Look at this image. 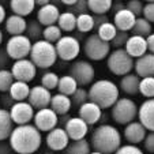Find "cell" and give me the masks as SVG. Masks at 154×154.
<instances>
[{"mask_svg": "<svg viewBox=\"0 0 154 154\" xmlns=\"http://www.w3.org/2000/svg\"><path fill=\"white\" fill-rule=\"evenodd\" d=\"M79 117H81L83 122H86L89 125H94L97 123H100L102 117V109L96 105L94 102H86L79 108Z\"/></svg>", "mask_w": 154, "mask_h": 154, "instance_id": "cell-19", "label": "cell"}, {"mask_svg": "<svg viewBox=\"0 0 154 154\" xmlns=\"http://www.w3.org/2000/svg\"><path fill=\"white\" fill-rule=\"evenodd\" d=\"M117 32H119V30L116 29V26H115L112 22H108V23L102 25V26H100L98 29H97V35H98L101 40L111 44V41L116 37Z\"/></svg>", "mask_w": 154, "mask_h": 154, "instance_id": "cell-37", "label": "cell"}, {"mask_svg": "<svg viewBox=\"0 0 154 154\" xmlns=\"http://www.w3.org/2000/svg\"><path fill=\"white\" fill-rule=\"evenodd\" d=\"M70 119H71V116H68V115H64V116H59V124H64V125H66V123H67Z\"/></svg>", "mask_w": 154, "mask_h": 154, "instance_id": "cell-55", "label": "cell"}, {"mask_svg": "<svg viewBox=\"0 0 154 154\" xmlns=\"http://www.w3.org/2000/svg\"><path fill=\"white\" fill-rule=\"evenodd\" d=\"M33 44L26 35H14L10 37L6 44V51L12 60H23L30 56Z\"/></svg>", "mask_w": 154, "mask_h": 154, "instance_id": "cell-8", "label": "cell"}, {"mask_svg": "<svg viewBox=\"0 0 154 154\" xmlns=\"http://www.w3.org/2000/svg\"><path fill=\"white\" fill-rule=\"evenodd\" d=\"M94 29V18L91 14H83L76 17V30L79 33H89Z\"/></svg>", "mask_w": 154, "mask_h": 154, "instance_id": "cell-36", "label": "cell"}, {"mask_svg": "<svg viewBox=\"0 0 154 154\" xmlns=\"http://www.w3.org/2000/svg\"><path fill=\"white\" fill-rule=\"evenodd\" d=\"M143 18L149 20L150 23H154V2H147L143 8Z\"/></svg>", "mask_w": 154, "mask_h": 154, "instance_id": "cell-47", "label": "cell"}, {"mask_svg": "<svg viewBox=\"0 0 154 154\" xmlns=\"http://www.w3.org/2000/svg\"><path fill=\"white\" fill-rule=\"evenodd\" d=\"M45 154H53V153H45Z\"/></svg>", "mask_w": 154, "mask_h": 154, "instance_id": "cell-60", "label": "cell"}, {"mask_svg": "<svg viewBox=\"0 0 154 154\" xmlns=\"http://www.w3.org/2000/svg\"><path fill=\"white\" fill-rule=\"evenodd\" d=\"M125 8V3H123V2H120V0H117V2H113V4H112V10L111 11L113 12V15L116 14V12L122 11V10Z\"/></svg>", "mask_w": 154, "mask_h": 154, "instance_id": "cell-51", "label": "cell"}, {"mask_svg": "<svg viewBox=\"0 0 154 154\" xmlns=\"http://www.w3.org/2000/svg\"><path fill=\"white\" fill-rule=\"evenodd\" d=\"M29 57L37 68H51L59 59L56 47L45 40H40L33 44Z\"/></svg>", "mask_w": 154, "mask_h": 154, "instance_id": "cell-4", "label": "cell"}, {"mask_svg": "<svg viewBox=\"0 0 154 154\" xmlns=\"http://www.w3.org/2000/svg\"><path fill=\"white\" fill-rule=\"evenodd\" d=\"M12 153H15V151L12 150L10 143H0V154H12Z\"/></svg>", "mask_w": 154, "mask_h": 154, "instance_id": "cell-52", "label": "cell"}, {"mask_svg": "<svg viewBox=\"0 0 154 154\" xmlns=\"http://www.w3.org/2000/svg\"><path fill=\"white\" fill-rule=\"evenodd\" d=\"M10 61V56L7 53L6 48L4 49H0V70H6V66Z\"/></svg>", "mask_w": 154, "mask_h": 154, "instance_id": "cell-50", "label": "cell"}, {"mask_svg": "<svg viewBox=\"0 0 154 154\" xmlns=\"http://www.w3.org/2000/svg\"><path fill=\"white\" fill-rule=\"evenodd\" d=\"M61 3H63V4H64V6H66V7H72L74 4L76 3V0H63Z\"/></svg>", "mask_w": 154, "mask_h": 154, "instance_id": "cell-56", "label": "cell"}, {"mask_svg": "<svg viewBox=\"0 0 154 154\" xmlns=\"http://www.w3.org/2000/svg\"><path fill=\"white\" fill-rule=\"evenodd\" d=\"M79 85L71 75H63L60 76V81L57 85V91L60 94H64L67 97H71L76 90H78Z\"/></svg>", "mask_w": 154, "mask_h": 154, "instance_id": "cell-30", "label": "cell"}, {"mask_svg": "<svg viewBox=\"0 0 154 154\" xmlns=\"http://www.w3.org/2000/svg\"><path fill=\"white\" fill-rule=\"evenodd\" d=\"M57 26L61 32L71 33L76 29V15L71 14L68 11H64L60 14V18L57 20Z\"/></svg>", "mask_w": 154, "mask_h": 154, "instance_id": "cell-31", "label": "cell"}, {"mask_svg": "<svg viewBox=\"0 0 154 154\" xmlns=\"http://www.w3.org/2000/svg\"><path fill=\"white\" fill-rule=\"evenodd\" d=\"M42 143L41 132L34 124L17 125L10 137V145L17 154H33Z\"/></svg>", "mask_w": 154, "mask_h": 154, "instance_id": "cell-1", "label": "cell"}, {"mask_svg": "<svg viewBox=\"0 0 154 154\" xmlns=\"http://www.w3.org/2000/svg\"><path fill=\"white\" fill-rule=\"evenodd\" d=\"M2 42H3V32L0 30V45H2Z\"/></svg>", "mask_w": 154, "mask_h": 154, "instance_id": "cell-58", "label": "cell"}, {"mask_svg": "<svg viewBox=\"0 0 154 154\" xmlns=\"http://www.w3.org/2000/svg\"><path fill=\"white\" fill-rule=\"evenodd\" d=\"M49 108L57 115V116H64V115H68L70 109L72 108V102H71L70 97L57 93L52 97V101H51Z\"/></svg>", "mask_w": 154, "mask_h": 154, "instance_id": "cell-26", "label": "cell"}, {"mask_svg": "<svg viewBox=\"0 0 154 154\" xmlns=\"http://www.w3.org/2000/svg\"><path fill=\"white\" fill-rule=\"evenodd\" d=\"M4 26H6V32L11 37H14V35H23V33H26L27 20L25 18L19 17V15L12 14L10 17H7L6 22H4Z\"/></svg>", "mask_w": 154, "mask_h": 154, "instance_id": "cell-24", "label": "cell"}, {"mask_svg": "<svg viewBox=\"0 0 154 154\" xmlns=\"http://www.w3.org/2000/svg\"><path fill=\"white\" fill-rule=\"evenodd\" d=\"M91 149L102 154H115L122 147V135L115 125L101 124L93 131L90 139Z\"/></svg>", "mask_w": 154, "mask_h": 154, "instance_id": "cell-2", "label": "cell"}, {"mask_svg": "<svg viewBox=\"0 0 154 154\" xmlns=\"http://www.w3.org/2000/svg\"><path fill=\"white\" fill-rule=\"evenodd\" d=\"M10 7H11L12 12L15 15H19V17L25 18L34 11L35 0H11L10 2Z\"/></svg>", "mask_w": 154, "mask_h": 154, "instance_id": "cell-28", "label": "cell"}, {"mask_svg": "<svg viewBox=\"0 0 154 154\" xmlns=\"http://www.w3.org/2000/svg\"><path fill=\"white\" fill-rule=\"evenodd\" d=\"M10 115H11L14 124L25 125V124H30V122L34 119L35 111L27 101L14 102V105L10 108Z\"/></svg>", "mask_w": 154, "mask_h": 154, "instance_id": "cell-12", "label": "cell"}, {"mask_svg": "<svg viewBox=\"0 0 154 154\" xmlns=\"http://www.w3.org/2000/svg\"><path fill=\"white\" fill-rule=\"evenodd\" d=\"M11 72L14 75V79L18 82H25L29 83L35 78L37 74V67L34 66L30 59H23V60L14 61L11 67Z\"/></svg>", "mask_w": 154, "mask_h": 154, "instance_id": "cell-11", "label": "cell"}, {"mask_svg": "<svg viewBox=\"0 0 154 154\" xmlns=\"http://www.w3.org/2000/svg\"><path fill=\"white\" fill-rule=\"evenodd\" d=\"M6 8H4L3 4H0V25L3 23V22H6Z\"/></svg>", "mask_w": 154, "mask_h": 154, "instance_id": "cell-54", "label": "cell"}, {"mask_svg": "<svg viewBox=\"0 0 154 154\" xmlns=\"http://www.w3.org/2000/svg\"><path fill=\"white\" fill-rule=\"evenodd\" d=\"M151 23L149 20H146L143 17L137 18V22H135L134 27H132V35H139V37L147 38L151 34Z\"/></svg>", "mask_w": 154, "mask_h": 154, "instance_id": "cell-35", "label": "cell"}, {"mask_svg": "<svg viewBox=\"0 0 154 154\" xmlns=\"http://www.w3.org/2000/svg\"><path fill=\"white\" fill-rule=\"evenodd\" d=\"M140 86V78L137 74H128V75L122 76L120 79V90L125 93L127 96H137L139 93Z\"/></svg>", "mask_w": 154, "mask_h": 154, "instance_id": "cell-25", "label": "cell"}, {"mask_svg": "<svg viewBox=\"0 0 154 154\" xmlns=\"http://www.w3.org/2000/svg\"><path fill=\"white\" fill-rule=\"evenodd\" d=\"M93 18H94V29H98L100 26L109 22L108 15H93Z\"/></svg>", "mask_w": 154, "mask_h": 154, "instance_id": "cell-49", "label": "cell"}, {"mask_svg": "<svg viewBox=\"0 0 154 154\" xmlns=\"http://www.w3.org/2000/svg\"><path fill=\"white\" fill-rule=\"evenodd\" d=\"M81 87L93 85L96 78V70L93 64L87 60H75L70 67V74Z\"/></svg>", "mask_w": 154, "mask_h": 154, "instance_id": "cell-9", "label": "cell"}, {"mask_svg": "<svg viewBox=\"0 0 154 154\" xmlns=\"http://www.w3.org/2000/svg\"><path fill=\"white\" fill-rule=\"evenodd\" d=\"M124 49L132 59L142 57L143 55L147 53V42H146V38L139 37V35H130Z\"/></svg>", "mask_w": 154, "mask_h": 154, "instance_id": "cell-21", "label": "cell"}, {"mask_svg": "<svg viewBox=\"0 0 154 154\" xmlns=\"http://www.w3.org/2000/svg\"><path fill=\"white\" fill-rule=\"evenodd\" d=\"M14 82L15 79L11 70H0V91L2 93H8Z\"/></svg>", "mask_w": 154, "mask_h": 154, "instance_id": "cell-39", "label": "cell"}, {"mask_svg": "<svg viewBox=\"0 0 154 154\" xmlns=\"http://www.w3.org/2000/svg\"><path fill=\"white\" fill-rule=\"evenodd\" d=\"M111 44L101 40L97 35V33L87 35L83 41V45H82L85 56L93 61H101L104 59H108L109 53H111Z\"/></svg>", "mask_w": 154, "mask_h": 154, "instance_id": "cell-5", "label": "cell"}, {"mask_svg": "<svg viewBox=\"0 0 154 154\" xmlns=\"http://www.w3.org/2000/svg\"><path fill=\"white\" fill-rule=\"evenodd\" d=\"M14 131V122L11 119L10 111L0 109V142L8 139Z\"/></svg>", "mask_w": 154, "mask_h": 154, "instance_id": "cell-27", "label": "cell"}, {"mask_svg": "<svg viewBox=\"0 0 154 154\" xmlns=\"http://www.w3.org/2000/svg\"><path fill=\"white\" fill-rule=\"evenodd\" d=\"M139 106L135 104V101L130 98H119L116 104L112 106V119L115 123L122 125H127L130 123L135 122V117L138 116Z\"/></svg>", "mask_w": 154, "mask_h": 154, "instance_id": "cell-7", "label": "cell"}, {"mask_svg": "<svg viewBox=\"0 0 154 154\" xmlns=\"http://www.w3.org/2000/svg\"><path fill=\"white\" fill-rule=\"evenodd\" d=\"M135 74L139 78H150L154 76V55L153 53H146L142 57L135 60L134 66Z\"/></svg>", "mask_w": 154, "mask_h": 154, "instance_id": "cell-20", "label": "cell"}, {"mask_svg": "<svg viewBox=\"0 0 154 154\" xmlns=\"http://www.w3.org/2000/svg\"><path fill=\"white\" fill-rule=\"evenodd\" d=\"M119 98V86L109 79H98L89 89V101L101 109L112 108Z\"/></svg>", "mask_w": 154, "mask_h": 154, "instance_id": "cell-3", "label": "cell"}, {"mask_svg": "<svg viewBox=\"0 0 154 154\" xmlns=\"http://www.w3.org/2000/svg\"><path fill=\"white\" fill-rule=\"evenodd\" d=\"M139 93L145 97L146 100L154 98V76L150 78H142L140 79Z\"/></svg>", "mask_w": 154, "mask_h": 154, "instance_id": "cell-40", "label": "cell"}, {"mask_svg": "<svg viewBox=\"0 0 154 154\" xmlns=\"http://www.w3.org/2000/svg\"><path fill=\"white\" fill-rule=\"evenodd\" d=\"M30 86L29 83H25V82H18L15 81L14 85L11 86V89H10L8 94L11 96V98L14 100V101L17 102H22L25 101V100L29 98V94H30Z\"/></svg>", "mask_w": 154, "mask_h": 154, "instance_id": "cell-29", "label": "cell"}, {"mask_svg": "<svg viewBox=\"0 0 154 154\" xmlns=\"http://www.w3.org/2000/svg\"><path fill=\"white\" fill-rule=\"evenodd\" d=\"M42 34H44V26L37 19H32L27 22L26 37L29 38L30 41H33V44L42 40Z\"/></svg>", "mask_w": 154, "mask_h": 154, "instance_id": "cell-33", "label": "cell"}, {"mask_svg": "<svg viewBox=\"0 0 154 154\" xmlns=\"http://www.w3.org/2000/svg\"><path fill=\"white\" fill-rule=\"evenodd\" d=\"M91 153V145L86 139L82 140H72L67 149L64 150V154H90Z\"/></svg>", "mask_w": 154, "mask_h": 154, "instance_id": "cell-34", "label": "cell"}, {"mask_svg": "<svg viewBox=\"0 0 154 154\" xmlns=\"http://www.w3.org/2000/svg\"><path fill=\"white\" fill-rule=\"evenodd\" d=\"M59 81H60V76L57 74L52 72V71H47L44 72L41 76V85H42L45 89L48 90H53V89H57Z\"/></svg>", "mask_w": 154, "mask_h": 154, "instance_id": "cell-41", "label": "cell"}, {"mask_svg": "<svg viewBox=\"0 0 154 154\" xmlns=\"http://www.w3.org/2000/svg\"><path fill=\"white\" fill-rule=\"evenodd\" d=\"M71 102L74 106L81 108L83 104L89 102V90H86L85 87H78V90L70 97Z\"/></svg>", "mask_w": 154, "mask_h": 154, "instance_id": "cell-42", "label": "cell"}, {"mask_svg": "<svg viewBox=\"0 0 154 154\" xmlns=\"http://www.w3.org/2000/svg\"><path fill=\"white\" fill-rule=\"evenodd\" d=\"M143 146L149 153H154V131H149L143 140Z\"/></svg>", "mask_w": 154, "mask_h": 154, "instance_id": "cell-48", "label": "cell"}, {"mask_svg": "<svg viewBox=\"0 0 154 154\" xmlns=\"http://www.w3.org/2000/svg\"><path fill=\"white\" fill-rule=\"evenodd\" d=\"M67 11L71 12V14H74V15H76V17L83 15V14H87V11H89L87 0H76V3L74 4L72 7H68Z\"/></svg>", "mask_w": 154, "mask_h": 154, "instance_id": "cell-45", "label": "cell"}, {"mask_svg": "<svg viewBox=\"0 0 154 154\" xmlns=\"http://www.w3.org/2000/svg\"><path fill=\"white\" fill-rule=\"evenodd\" d=\"M124 138L130 145H135L143 142L147 135V130L140 122H132L124 127Z\"/></svg>", "mask_w": 154, "mask_h": 154, "instance_id": "cell-18", "label": "cell"}, {"mask_svg": "<svg viewBox=\"0 0 154 154\" xmlns=\"http://www.w3.org/2000/svg\"><path fill=\"white\" fill-rule=\"evenodd\" d=\"M33 123L40 132H49L53 128L57 127L59 116L51 108H45V109H40L35 112Z\"/></svg>", "mask_w": 154, "mask_h": 154, "instance_id": "cell-13", "label": "cell"}, {"mask_svg": "<svg viewBox=\"0 0 154 154\" xmlns=\"http://www.w3.org/2000/svg\"><path fill=\"white\" fill-rule=\"evenodd\" d=\"M90 154H102V153H100V151H94V150H93Z\"/></svg>", "mask_w": 154, "mask_h": 154, "instance_id": "cell-59", "label": "cell"}, {"mask_svg": "<svg viewBox=\"0 0 154 154\" xmlns=\"http://www.w3.org/2000/svg\"><path fill=\"white\" fill-rule=\"evenodd\" d=\"M64 130L68 134L71 140H82L86 139V135L89 132V124L81 119V117H71L66 125Z\"/></svg>", "mask_w": 154, "mask_h": 154, "instance_id": "cell-16", "label": "cell"}, {"mask_svg": "<svg viewBox=\"0 0 154 154\" xmlns=\"http://www.w3.org/2000/svg\"><path fill=\"white\" fill-rule=\"evenodd\" d=\"M47 146L53 151H64L70 145V137L66 132V130L61 127H56L49 131L45 138Z\"/></svg>", "mask_w": 154, "mask_h": 154, "instance_id": "cell-15", "label": "cell"}, {"mask_svg": "<svg viewBox=\"0 0 154 154\" xmlns=\"http://www.w3.org/2000/svg\"><path fill=\"white\" fill-rule=\"evenodd\" d=\"M89 11H91L94 15H106L112 10V0H87Z\"/></svg>", "mask_w": 154, "mask_h": 154, "instance_id": "cell-32", "label": "cell"}, {"mask_svg": "<svg viewBox=\"0 0 154 154\" xmlns=\"http://www.w3.org/2000/svg\"><path fill=\"white\" fill-rule=\"evenodd\" d=\"M134 59L125 52V49H113L106 59V67L113 75L117 76H124L131 74V70L134 68Z\"/></svg>", "mask_w": 154, "mask_h": 154, "instance_id": "cell-6", "label": "cell"}, {"mask_svg": "<svg viewBox=\"0 0 154 154\" xmlns=\"http://www.w3.org/2000/svg\"><path fill=\"white\" fill-rule=\"evenodd\" d=\"M61 37H63V32L60 30V27H59L57 25H52V26L44 27L42 40H45V41H48V42L55 45Z\"/></svg>", "mask_w": 154, "mask_h": 154, "instance_id": "cell-38", "label": "cell"}, {"mask_svg": "<svg viewBox=\"0 0 154 154\" xmlns=\"http://www.w3.org/2000/svg\"><path fill=\"white\" fill-rule=\"evenodd\" d=\"M135 22H137V17L131 11H128L127 8L122 10V11L116 12L113 15V25L116 26V29L119 32H130L132 30Z\"/></svg>", "mask_w": 154, "mask_h": 154, "instance_id": "cell-23", "label": "cell"}, {"mask_svg": "<svg viewBox=\"0 0 154 154\" xmlns=\"http://www.w3.org/2000/svg\"><path fill=\"white\" fill-rule=\"evenodd\" d=\"M128 38H130V34L127 32H117L116 37L111 41V47H113L115 49H124Z\"/></svg>", "mask_w": 154, "mask_h": 154, "instance_id": "cell-44", "label": "cell"}, {"mask_svg": "<svg viewBox=\"0 0 154 154\" xmlns=\"http://www.w3.org/2000/svg\"><path fill=\"white\" fill-rule=\"evenodd\" d=\"M115 154H145L138 146L135 145H122V147L116 151Z\"/></svg>", "mask_w": 154, "mask_h": 154, "instance_id": "cell-46", "label": "cell"}, {"mask_svg": "<svg viewBox=\"0 0 154 154\" xmlns=\"http://www.w3.org/2000/svg\"><path fill=\"white\" fill-rule=\"evenodd\" d=\"M125 8L128 11H131L137 18H140V15H143V8H145V4L140 0H130L125 3Z\"/></svg>", "mask_w": 154, "mask_h": 154, "instance_id": "cell-43", "label": "cell"}, {"mask_svg": "<svg viewBox=\"0 0 154 154\" xmlns=\"http://www.w3.org/2000/svg\"><path fill=\"white\" fill-rule=\"evenodd\" d=\"M60 10L56 4L49 3L47 6L40 7L37 11V20L44 27L52 26V25H57V20L60 18Z\"/></svg>", "mask_w": 154, "mask_h": 154, "instance_id": "cell-17", "label": "cell"}, {"mask_svg": "<svg viewBox=\"0 0 154 154\" xmlns=\"http://www.w3.org/2000/svg\"><path fill=\"white\" fill-rule=\"evenodd\" d=\"M57 57L64 61H72L81 53V42L74 35H63L55 44Z\"/></svg>", "mask_w": 154, "mask_h": 154, "instance_id": "cell-10", "label": "cell"}, {"mask_svg": "<svg viewBox=\"0 0 154 154\" xmlns=\"http://www.w3.org/2000/svg\"><path fill=\"white\" fill-rule=\"evenodd\" d=\"M146 42H147V52L154 55V33H151V34L146 38Z\"/></svg>", "mask_w": 154, "mask_h": 154, "instance_id": "cell-53", "label": "cell"}, {"mask_svg": "<svg viewBox=\"0 0 154 154\" xmlns=\"http://www.w3.org/2000/svg\"><path fill=\"white\" fill-rule=\"evenodd\" d=\"M138 117L146 130L154 131V98H149L140 104Z\"/></svg>", "mask_w": 154, "mask_h": 154, "instance_id": "cell-22", "label": "cell"}, {"mask_svg": "<svg viewBox=\"0 0 154 154\" xmlns=\"http://www.w3.org/2000/svg\"><path fill=\"white\" fill-rule=\"evenodd\" d=\"M51 2H48V0H35V6H40V7H44L47 6V4H49Z\"/></svg>", "mask_w": 154, "mask_h": 154, "instance_id": "cell-57", "label": "cell"}, {"mask_svg": "<svg viewBox=\"0 0 154 154\" xmlns=\"http://www.w3.org/2000/svg\"><path fill=\"white\" fill-rule=\"evenodd\" d=\"M52 93L51 90L45 89L42 85H35L32 87L29 94L27 102L32 105L34 109L40 111V109H45V108L51 106V101H52Z\"/></svg>", "mask_w": 154, "mask_h": 154, "instance_id": "cell-14", "label": "cell"}]
</instances>
